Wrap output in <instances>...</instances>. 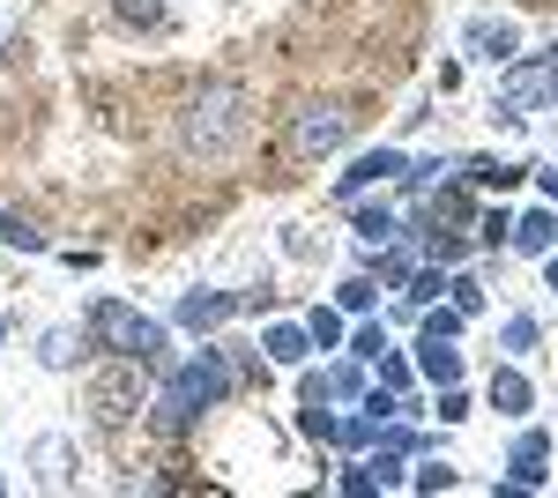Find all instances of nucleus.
Here are the masks:
<instances>
[{"label":"nucleus","instance_id":"a878e982","mask_svg":"<svg viewBox=\"0 0 558 498\" xmlns=\"http://www.w3.org/2000/svg\"><path fill=\"white\" fill-rule=\"evenodd\" d=\"M373 424H380L373 410H365V416H336V447H365V439H373Z\"/></svg>","mask_w":558,"mask_h":498},{"label":"nucleus","instance_id":"f3484780","mask_svg":"<svg viewBox=\"0 0 558 498\" xmlns=\"http://www.w3.org/2000/svg\"><path fill=\"white\" fill-rule=\"evenodd\" d=\"M149 424H157V432H165V439H179V432H186V424H194V410H186V402H179L172 387H165V394H157V402H149Z\"/></svg>","mask_w":558,"mask_h":498},{"label":"nucleus","instance_id":"a19ab883","mask_svg":"<svg viewBox=\"0 0 558 498\" xmlns=\"http://www.w3.org/2000/svg\"><path fill=\"white\" fill-rule=\"evenodd\" d=\"M0 350H8V320H0Z\"/></svg>","mask_w":558,"mask_h":498},{"label":"nucleus","instance_id":"e433bc0d","mask_svg":"<svg viewBox=\"0 0 558 498\" xmlns=\"http://www.w3.org/2000/svg\"><path fill=\"white\" fill-rule=\"evenodd\" d=\"M343 491H357V498L380 491V484H373V461H365V469H343Z\"/></svg>","mask_w":558,"mask_h":498},{"label":"nucleus","instance_id":"c9c22d12","mask_svg":"<svg viewBox=\"0 0 558 498\" xmlns=\"http://www.w3.org/2000/svg\"><path fill=\"white\" fill-rule=\"evenodd\" d=\"M380 283H410V253H387V260H380Z\"/></svg>","mask_w":558,"mask_h":498},{"label":"nucleus","instance_id":"a211bd4d","mask_svg":"<svg viewBox=\"0 0 558 498\" xmlns=\"http://www.w3.org/2000/svg\"><path fill=\"white\" fill-rule=\"evenodd\" d=\"M0 239H8L15 253H45V231L31 223V216H15V208H0Z\"/></svg>","mask_w":558,"mask_h":498},{"label":"nucleus","instance_id":"ddd939ff","mask_svg":"<svg viewBox=\"0 0 558 498\" xmlns=\"http://www.w3.org/2000/svg\"><path fill=\"white\" fill-rule=\"evenodd\" d=\"M417 373H425L432 387H454V379H462V350L439 342V335H417Z\"/></svg>","mask_w":558,"mask_h":498},{"label":"nucleus","instance_id":"f704fd0d","mask_svg":"<svg viewBox=\"0 0 558 498\" xmlns=\"http://www.w3.org/2000/svg\"><path fill=\"white\" fill-rule=\"evenodd\" d=\"M447 291H454V305H462V313H476V305H484V291H476L470 276H454V283H447Z\"/></svg>","mask_w":558,"mask_h":498},{"label":"nucleus","instance_id":"b1692460","mask_svg":"<svg viewBox=\"0 0 558 498\" xmlns=\"http://www.w3.org/2000/svg\"><path fill=\"white\" fill-rule=\"evenodd\" d=\"M499 342H507L514 357H529V350H536V320H529V313H507V328H499Z\"/></svg>","mask_w":558,"mask_h":498},{"label":"nucleus","instance_id":"cd10ccee","mask_svg":"<svg viewBox=\"0 0 558 498\" xmlns=\"http://www.w3.org/2000/svg\"><path fill=\"white\" fill-rule=\"evenodd\" d=\"M336 305L343 313H373V276H350L343 291H336Z\"/></svg>","mask_w":558,"mask_h":498},{"label":"nucleus","instance_id":"412c9836","mask_svg":"<svg viewBox=\"0 0 558 498\" xmlns=\"http://www.w3.org/2000/svg\"><path fill=\"white\" fill-rule=\"evenodd\" d=\"M432 223H476V202L462 194V186H447V194L432 202Z\"/></svg>","mask_w":558,"mask_h":498},{"label":"nucleus","instance_id":"f257e3e1","mask_svg":"<svg viewBox=\"0 0 558 498\" xmlns=\"http://www.w3.org/2000/svg\"><path fill=\"white\" fill-rule=\"evenodd\" d=\"M246 120H254V112H246V89H239V83H209L194 105H186L179 142H186L194 157H223V149L246 134Z\"/></svg>","mask_w":558,"mask_h":498},{"label":"nucleus","instance_id":"c756f323","mask_svg":"<svg viewBox=\"0 0 558 498\" xmlns=\"http://www.w3.org/2000/svg\"><path fill=\"white\" fill-rule=\"evenodd\" d=\"M380 350H387V328H380V320H365V328L350 335V357H380Z\"/></svg>","mask_w":558,"mask_h":498},{"label":"nucleus","instance_id":"f03ea898","mask_svg":"<svg viewBox=\"0 0 558 498\" xmlns=\"http://www.w3.org/2000/svg\"><path fill=\"white\" fill-rule=\"evenodd\" d=\"M89 342L97 350H112V357H142V365H165V328L142 313V305H128V297H97L89 305Z\"/></svg>","mask_w":558,"mask_h":498},{"label":"nucleus","instance_id":"ea45409f","mask_svg":"<svg viewBox=\"0 0 558 498\" xmlns=\"http://www.w3.org/2000/svg\"><path fill=\"white\" fill-rule=\"evenodd\" d=\"M536 186H544V194H551V202H558V171H536Z\"/></svg>","mask_w":558,"mask_h":498},{"label":"nucleus","instance_id":"39448f33","mask_svg":"<svg viewBox=\"0 0 558 498\" xmlns=\"http://www.w3.org/2000/svg\"><path fill=\"white\" fill-rule=\"evenodd\" d=\"M551 89H558V45L544 52V60H514V68H507V89H499L492 112H499L507 126H521V120H529V105L551 97Z\"/></svg>","mask_w":558,"mask_h":498},{"label":"nucleus","instance_id":"7c9ffc66","mask_svg":"<svg viewBox=\"0 0 558 498\" xmlns=\"http://www.w3.org/2000/svg\"><path fill=\"white\" fill-rule=\"evenodd\" d=\"M462 320H470L462 305H447V313H425V335H439V342H454V335H462Z\"/></svg>","mask_w":558,"mask_h":498},{"label":"nucleus","instance_id":"5701e85b","mask_svg":"<svg viewBox=\"0 0 558 498\" xmlns=\"http://www.w3.org/2000/svg\"><path fill=\"white\" fill-rule=\"evenodd\" d=\"M507 239H514V216L507 208H484L476 216V246H507Z\"/></svg>","mask_w":558,"mask_h":498},{"label":"nucleus","instance_id":"7ed1b4c3","mask_svg":"<svg viewBox=\"0 0 558 498\" xmlns=\"http://www.w3.org/2000/svg\"><path fill=\"white\" fill-rule=\"evenodd\" d=\"M142 410H149V379H142V357H112V365H97V373H89V416H97L105 432L134 424Z\"/></svg>","mask_w":558,"mask_h":498},{"label":"nucleus","instance_id":"4c0bfd02","mask_svg":"<svg viewBox=\"0 0 558 498\" xmlns=\"http://www.w3.org/2000/svg\"><path fill=\"white\" fill-rule=\"evenodd\" d=\"M299 402H328V373H305L299 379Z\"/></svg>","mask_w":558,"mask_h":498},{"label":"nucleus","instance_id":"f8f14e48","mask_svg":"<svg viewBox=\"0 0 558 498\" xmlns=\"http://www.w3.org/2000/svg\"><path fill=\"white\" fill-rule=\"evenodd\" d=\"M492 410L499 416H529L536 410V387H529L521 365H499V373H492Z\"/></svg>","mask_w":558,"mask_h":498},{"label":"nucleus","instance_id":"bb28decb","mask_svg":"<svg viewBox=\"0 0 558 498\" xmlns=\"http://www.w3.org/2000/svg\"><path fill=\"white\" fill-rule=\"evenodd\" d=\"M38 461H45V484H68V439H38Z\"/></svg>","mask_w":558,"mask_h":498},{"label":"nucleus","instance_id":"473e14b6","mask_svg":"<svg viewBox=\"0 0 558 498\" xmlns=\"http://www.w3.org/2000/svg\"><path fill=\"white\" fill-rule=\"evenodd\" d=\"M470 416V394H462V379L454 387H439V424H462Z\"/></svg>","mask_w":558,"mask_h":498},{"label":"nucleus","instance_id":"393cba45","mask_svg":"<svg viewBox=\"0 0 558 498\" xmlns=\"http://www.w3.org/2000/svg\"><path fill=\"white\" fill-rule=\"evenodd\" d=\"M439 291H447V283H439V268H410V283H402V297H410V305H432Z\"/></svg>","mask_w":558,"mask_h":498},{"label":"nucleus","instance_id":"72a5a7b5","mask_svg":"<svg viewBox=\"0 0 558 498\" xmlns=\"http://www.w3.org/2000/svg\"><path fill=\"white\" fill-rule=\"evenodd\" d=\"M373 365H380V387H395V394H402V387H410V365H402V357H387V350H380V357H373Z\"/></svg>","mask_w":558,"mask_h":498},{"label":"nucleus","instance_id":"aec40b11","mask_svg":"<svg viewBox=\"0 0 558 498\" xmlns=\"http://www.w3.org/2000/svg\"><path fill=\"white\" fill-rule=\"evenodd\" d=\"M395 231H402V223H395V208H357V239H365V246H387Z\"/></svg>","mask_w":558,"mask_h":498},{"label":"nucleus","instance_id":"58836bf2","mask_svg":"<svg viewBox=\"0 0 558 498\" xmlns=\"http://www.w3.org/2000/svg\"><path fill=\"white\" fill-rule=\"evenodd\" d=\"M544 291H558V246L544 253Z\"/></svg>","mask_w":558,"mask_h":498},{"label":"nucleus","instance_id":"6e6552de","mask_svg":"<svg viewBox=\"0 0 558 498\" xmlns=\"http://www.w3.org/2000/svg\"><path fill=\"white\" fill-rule=\"evenodd\" d=\"M470 45L492 60V68H514V60H521V31L507 23V15H499V23H492V15H476V23H470Z\"/></svg>","mask_w":558,"mask_h":498},{"label":"nucleus","instance_id":"9d476101","mask_svg":"<svg viewBox=\"0 0 558 498\" xmlns=\"http://www.w3.org/2000/svg\"><path fill=\"white\" fill-rule=\"evenodd\" d=\"M507 469H514V484H521V491H536V484L551 476V439H544V432H521V439H514V454H507Z\"/></svg>","mask_w":558,"mask_h":498},{"label":"nucleus","instance_id":"6ab92c4d","mask_svg":"<svg viewBox=\"0 0 558 498\" xmlns=\"http://www.w3.org/2000/svg\"><path fill=\"white\" fill-rule=\"evenodd\" d=\"M112 15L128 31H165V0H112Z\"/></svg>","mask_w":558,"mask_h":498},{"label":"nucleus","instance_id":"dca6fc26","mask_svg":"<svg viewBox=\"0 0 558 498\" xmlns=\"http://www.w3.org/2000/svg\"><path fill=\"white\" fill-rule=\"evenodd\" d=\"M75 342H83L75 328H45V335H38V365H52V373H68V365H75Z\"/></svg>","mask_w":558,"mask_h":498},{"label":"nucleus","instance_id":"c85d7f7f","mask_svg":"<svg viewBox=\"0 0 558 498\" xmlns=\"http://www.w3.org/2000/svg\"><path fill=\"white\" fill-rule=\"evenodd\" d=\"M410 484H417V491H454V484H462V476H454V469H447V461H425V469H417V476H410Z\"/></svg>","mask_w":558,"mask_h":498},{"label":"nucleus","instance_id":"4be33fe9","mask_svg":"<svg viewBox=\"0 0 558 498\" xmlns=\"http://www.w3.org/2000/svg\"><path fill=\"white\" fill-rule=\"evenodd\" d=\"M305 328H313L320 350H336V342H343V305H336V313H328V305H313V313H305Z\"/></svg>","mask_w":558,"mask_h":498},{"label":"nucleus","instance_id":"2f4dec72","mask_svg":"<svg viewBox=\"0 0 558 498\" xmlns=\"http://www.w3.org/2000/svg\"><path fill=\"white\" fill-rule=\"evenodd\" d=\"M328 394H365V373H357V357H350V365H328Z\"/></svg>","mask_w":558,"mask_h":498},{"label":"nucleus","instance_id":"20e7f679","mask_svg":"<svg viewBox=\"0 0 558 498\" xmlns=\"http://www.w3.org/2000/svg\"><path fill=\"white\" fill-rule=\"evenodd\" d=\"M350 142V112L336 105V97H313V105H299L291 112V134H283V149L299 157V165H313V157H336Z\"/></svg>","mask_w":558,"mask_h":498},{"label":"nucleus","instance_id":"423d86ee","mask_svg":"<svg viewBox=\"0 0 558 498\" xmlns=\"http://www.w3.org/2000/svg\"><path fill=\"white\" fill-rule=\"evenodd\" d=\"M231 387H239V373H231V357H223V350H202V357H186V365L172 373V394L186 402V410H216Z\"/></svg>","mask_w":558,"mask_h":498},{"label":"nucleus","instance_id":"4468645a","mask_svg":"<svg viewBox=\"0 0 558 498\" xmlns=\"http://www.w3.org/2000/svg\"><path fill=\"white\" fill-rule=\"evenodd\" d=\"M507 246H514V253H536V260H544V253L558 246V208H536V216H514V239H507Z\"/></svg>","mask_w":558,"mask_h":498},{"label":"nucleus","instance_id":"9b49d317","mask_svg":"<svg viewBox=\"0 0 558 498\" xmlns=\"http://www.w3.org/2000/svg\"><path fill=\"white\" fill-rule=\"evenodd\" d=\"M260 350H268V365H305L313 357V328L305 320H276V328L260 335Z\"/></svg>","mask_w":558,"mask_h":498},{"label":"nucleus","instance_id":"1a4fd4ad","mask_svg":"<svg viewBox=\"0 0 558 498\" xmlns=\"http://www.w3.org/2000/svg\"><path fill=\"white\" fill-rule=\"evenodd\" d=\"M239 305H246V297H231V291H186L179 297V328H223Z\"/></svg>","mask_w":558,"mask_h":498},{"label":"nucleus","instance_id":"0eeeda50","mask_svg":"<svg viewBox=\"0 0 558 498\" xmlns=\"http://www.w3.org/2000/svg\"><path fill=\"white\" fill-rule=\"evenodd\" d=\"M402 171H410V157H402V149H365V157H357V165L336 179V194H343V202H357L365 186H380V179H402Z\"/></svg>","mask_w":558,"mask_h":498},{"label":"nucleus","instance_id":"2eb2a0df","mask_svg":"<svg viewBox=\"0 0 558 498\" xmlns=\"http://www.w3.org/2000/svg\"><path fill=\"white\" fill-rule=\"evenodd\" d=\"M462 179H470V186H499V194H507V186H521V179H529V165H499V157H470V165H462Z\"/></svg>","mask_w":558,"mask_h":498}]
</instances>
